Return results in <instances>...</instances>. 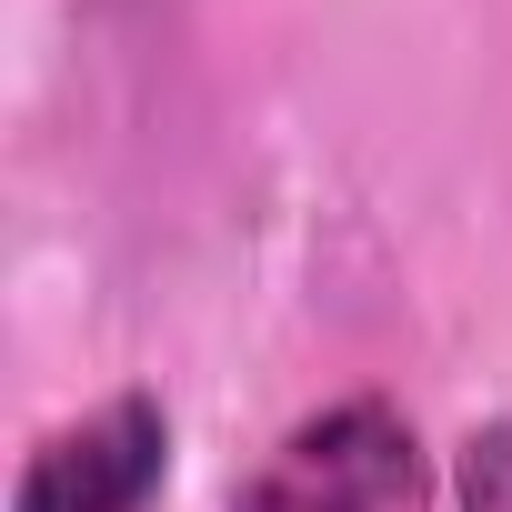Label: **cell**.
I'll return each mask as SVG.
<instances>
[{
    "label": "cell",
    "instance_id": "cell-1",
    "mask_svg": "<svg viewBox=\"0 0 512 512\" xmlns=\"http://www.w3.org/2000/svg\"><path fill=\"white\" fill-rule=\"evenodd\" d=\"M412 502H422V442L382 392L302 412L262 452V472L231 492V512H412Z\"/></svg>",
    "mask_w": 512,
    "mask_h": 512
},
{
    "label": "cell",
    "instance_id": "cell-2",
    "mask_svg": "<svg viewBox=\"0 0 512 512\" xmlns=\"http://www.w3.org/2000/svg\"><path fill=\"white\" fill-rule=\"evenodd\" d=\"M161 472H171V412L151 392H111L21 462L11 512H151Z\"/></svg>",
    "mask_w": 512,
    "mask_h": 512
},
{
    "label": "cell",
    "instance_id": "cell-3",
    "mask_svg": "<svg viewBox=\"0 0 512 512\" xmlns=\"http://www.w3.org/2000/svg\"><path fill=\"white\" fill-rule=\"evenodd\" d=\"M452 502L462 512H512V422H472L452 452Z\"/></svg>",
    "mask_w": 512,
    "mask_h": 512
}]
</instances>
